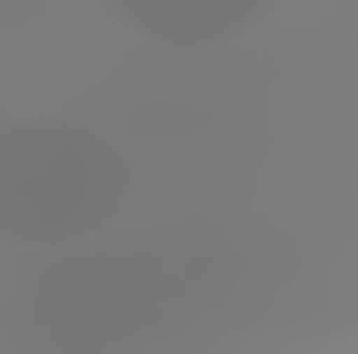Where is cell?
Returning a JSON list of instances; mask_svg holds the SVG:
<instances>
[{
    "mask_svg": "<svg viewBox=\"0 0 358 354\" xmlns=\"http://www.w3.org/2000/svg\"><path fill=\"white\" fill-rule=\"evenodd\" d=\"M129 155L71 117H25L0 134V238L63 246L100 234L129 200Z\"/></svg>",
    "mask_w": 358,
    "mask_h": 354,
    "instance_id": "cell-1",
    "label": "cell"
},
{
    "mask_svg": "<svg viewBox=\"0 0 358 354\" xmlns=\"http://www.w3.org/2000/svg\"><path fill=\"white\" fill-rule=\"evenodd\" d=\"M104 13L159 46H213L229 42L259 21L279 0H100Z\"/></svg>",
    "mask_w": 358,
    "mask_h": 354,
    "instance_id": "cell-2",
    "label": "cell"
},
{
    "mask_svg": "<svg viewBox=\"0 0 358 354\" xmlns=\"http://www.w3.org/2000/svg\"><path fill=\"white\" fill-rule=\"evenodd\" d=\"M8 129V113H4V104H0V134Z\"/></svg>",
    "mask_w": 358,
    "mask_h": 354,
    "instance_id": "cell-3",
    "label": "cell"
}]
</instances>
